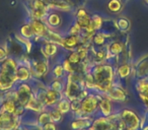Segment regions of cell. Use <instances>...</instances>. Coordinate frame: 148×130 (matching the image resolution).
<instances>
[{
    "mask_svg": "<svg viewBox=\"0 0 148 130\" xmlns=\"http://www.w3.org/2000/svg\"><path fill=\"white\" fill-rule=\"evenodd\" d=\"M114 38V35L111 33H106L103 30L101 31H97L95 35L93 36L92 40H91V44L93 47L95 48H103L107 46L109 41Z\"/></svg>",
    "mask_w": 148,
    "mask_h": 130,
    "instance_id": "obj_22",
    "label": "cell"
},
{
    "mask_svg": "<svg viewBox=\"0 0 148 130\" xmlns=\"http://www.w3.org/2000/svg\"><path fill=\"white\" fill-rule=\"evenodd\" d=\"M107 8L112 14H118L123 10V4L121 0H109L107 3Z\"/></svg>",
    "mask_w": 148,
    "mask_h": 130,
    "instance_id": "obj_29",
    "label": "cell"
},
{
    "mask_svg": "<svg viewBox=\"0 0 148 130\" xmlns=\"http://www.w3.org/2000/svg\"><path fill=\"white\" fill-rule=\"evenodd\" d=\"M90 72L95 77L97 93L106 95L114 85L117 83L116 76V64L113 62H103L92 65Z\"/></svg>",
    "mask_w": 148,
    "mask_h": 130,
    "instance_id": "obj_1",
    "label": "cell"
},
{
    "mask_svg": "<svg viewBox=\"0 0 148 130\" xmlns=\"http://www.w3.org/2000/svg\"><path fill=\"white\" fill-rule=\"evenodd\" d=\"M118 114L120 119L126 124L128 128H130L131 130H141V116L138 115L137 112L134 111L132 108L120 107Z\"/></svg>",
    "mask_w": 148,
    "mask_h": 130,
    "instance_id": "obj_5",
    "label": "cell"
},
{
    "mask_svg": "<svg viewBox=\"0 0 148 130\" xmlns=\"http://www.w3.org/2000/svg\"><path fill=\"white\" fill-rule=\"evenodd\" d=\"M81 44L80 36L73 35H64L59 46L63 52H70L76 50L77 47Z\"/></svg>",
    "mask_w": 148,
    "mask_h": 130,
    "instance_id": "obj_17",
    "label": "cell"
},
{
    "mask_svg": "<svg viewBox=\"0 0 148 130\" xmlns=\"http://www.w3.org/2000/svg\"><path fill=\"white\" fill-rule=\"evenodd\" d=\"M48 87L52 89L63 93V89L65 87V78H51L50 77L48 81Z\"/></svg>",
    "mask_w": 148,
    "mask_h": 130,
    "instance_id": "obj_30",
    "label": "cell"
},
{
    "mask_svg": "<svg viewBox=\"0 0 148 130\" xmlns=\"http://www.w3.org/2000/svg\"><path fill=\"white\" fill-rule=\"evenodd\" d=\"M91 23L95 25V28L97 29V31H101L103 30V27L105 25V21L103 19L99 14H93L91 17Z\"/></svg>",
    "mask_w": 148,
    "mask_h": 130,
    "instance_id": "obj_36",
    "label": "cell"
},
{
    "mask_svg": "<svg viewBox=\"0 0 148 130\" xmlns=\"http://www.w3.org/2000/svg\"><path fill=\"white\" fill-rule=\"evenodd\" d=\"M90 52H91V63H92V65L101 64L108 61V51L106 47L95 48L93 46H91Z\"/></svg>",
    "mask_w": 148,
    "mask_h": 130,
    "instance_id": "obj_23",
    "label": "cell"
},
{
    "mask_svg": "<svg viewBox=\"0 0 148 130\" xmlns=\"http://www.w3.org/2000/svg\"><path fill=\"white\" fill-rule=\"evenodd\" d=\"M2 98H3V93H1V91H0V102H1Z\"/></svg>",
    "mask_w": 148,
    "mask_h": 130,
    "instance_id": "obj_42",
    "label": "cell"
},
{
    "mask_svg": "<svg viewBox=\"0 0 148 130\" xmlns=\"http://www.w3.org/2000/svg\"><path fill=\"white\" fill-rule=\"evenodd\" d=\"M75 21L79 25V27L81 29H85L86 27H88L91 23V17L90 15H86V17H79V19H75Z\"/></svg>",
    "mask_w": 148,
    "mask_h": 130,
    "instance_id": "obj_37",
    "label": "cell"
},
{
    "mask_svg": "<svg viewBox=\"0 0 148 130\" xmlns=\"http://www.w3.org/2000/svg\"><path fill=\"white\" fill-rule=\"evenodd\" d=\"M146 121H147V123H148V112L146 113Z\"/></svg>",
    "mask_w": 148,
    "mask_h": 130,
    "instance_id": "obj_43",
    "label": "cell"
},
{
    "mask_svg": "<svg viewBox=\"0 0 148 130\" xmlns=\"http://www.w3.org/2000/svg\"><path fill=\"white\" fill-rule=\"evenodd\" d=\"M105 96L117 105L126 104L130 100V93L128 89L126 87V85L119 81H117Z\"/></svg>",
    "mask_w": 148,
    "mask_h": 130,
    "instance_id": "obj_8",
    "label": "cell"
},
{
    "mask_svg": "<svg viewBox=\"0 0 148 130\" xmlns=\"http://www.w3.org/2000/svg\"><path fill=\"white\" fill-rule=\"evenodd\" d=\"M82 29L79 27V25L74 21L71 25H69V27L66 30V35H73V36H80Z\"/></svg>",
    "mask_w": 148,
    "mask_h": 130,
    "instance_id": "obj_35",
    "label": "cell"
},
{
    "mask_svg": "<svg viewBox=\"0 0 148 130\" xmlns=\"http://www.w3.org/2000/svg\"><path fill=\"white\" fill-rule=\"evenodd\" d=\"M35 95L43 102L46 109L56 107L58 102L64 97L63 93L55 91V89H50L49 87L45 89H38V91H35Z\"/></svg>",
    "mask_w": 148,
    "mask_h": 130,
    "instance_id": "obj_6",
    "label": "cell"
},
{
    "mask_svg": "<svg viewBox=\"0 0 148 130\" xmlns=\"http://www.w3.org/2000/svg\"><path fill=\"white\" fill-rule=\"evenodd\" d=\"M29 25L33 30V33L35 35V37H39L41 39L44 40V38L47 36V34L49 33V27L47 25V23H45L44 19H29Z\"/></svg>",
    "mask_w": 148,
    "mask_h": 130,
    "instance_id": "obj_20",
    "label": "cell"
},
{
    "mask_svg": "<svg viewBox=\"0 0 148 130\" xmlns=\"http://www.w3.org/2000/svg\"><path fill=\"white\" fill-rule=\"evenodd\" d=\"M145 1H146V2H147V3H148V0H145Z\"/></svg>",
    "mask_w": 148,
    "mask_h": 130,
    "instance_id": "obj_45",
    "label": "cell"
},
{
    "mask_svg": "<svg viewBox=\"0 0 148 130\" xmlns=\"http://www.w3.org/2000/svg\"><path fill=\"white\" fill-rule=\"evenodd\" d=\"M39 46V51L41 53V56L47 60H50L51 62H54L61 57V48L59 45L55 43H51L48 41H43Z\"/></svg>",
    "mask_w": 148,
    "mask_h": 130,
    "instance_id": "obj_9",
    "label": "cell"
},
{
    "mask_svg": "<svg viewBox=\"0 0 148 130\" xmlns=\"http://www.w3.org/2000/svg\"><path fill=\"white\" fill-rule=\"evenodd\" d=\"M148 76V53L141 56L133 63V70H132V77L133 80L139 77Z\"/></svg>",
    "mask_w": 148,
    "mask_h": 130,
    "instance_id": "obj_15",
    "label": "cell"
},
{
    "mask_svg": "<svg viewBox=\"0 0 148 130\" xmlns=\"http://www.w3.org/2000/svg\"><path fill=\"white\" fill-rule=\"evenodd\" d=\"M36 120H37V124L40 126H43L46 123H48V122H51V118H50V115L48 113L47 109L44 110L40 114H38L37 117H36Z\"/></svg>",
    "mask_w": 148,
    "mask_h": 130,
    "instance_id": "obj_34",
    "label": "cell"
},
{
    "mask_svg": "<svg viewBox=\"0 0 148 130\" xmlns=\"http://www.w3.org/2000/svg\"><path fill=\"white\" fill-rule=\"evenodd\" d=\"M56 108H57V110L60 113L63 114L66 117H68L71 114V101H69L67 98L63 97L58 102V104L56 105Z\"/></svg>",
    "mask_w": 148,
    "mask_h": 130,
    "instance_id": "obj_26",
    "label": "cell"
},
{
    "mask_svg": "<svg viewBox=\"0 0 148 130\" xmlns=\"http://www.w3.org/2000/svg\"><path fill=\"white\" fill-rule=\"evenodd\" d=\"M84 85L73 80L70 77H65V87L63 89V96L69 101H74L78 99L81 91L84 89Z\"/></svg>",
    "mask_w": 148,
    "mask_h": 130,
    "instance_id": "obj_11",
    "label": "cell"
},
{
    "mask_svg": "<svg viewBox=\"0 0 148 130\" xmlns=\"http://www.w3.org/2000/svg\"><path fill=\"white\" fill-rule=\"evenodd\" d=\"M120 107H118L117 104H115L113 101L107 98L105 95L101 96L99 104V116H103V117H110L113 114L117 113L119 111Z\"/></svg>",
    "mask_w": 148,
    "mask_h": 130,
    "instance_id": "obj_16",
    "label": "cell"
},
{
    "mask_svg": "<svg viewBox=\"0 0 148 130\" xmlns=\"http://www.w3.org/2000/svg\"><path fill=\"white\" fill-rule=\"evenodd\" d=\"M27 4L31 19H45L50 11L49 6L44 0H29Z\"/></svg>",
    "mask_w": 148,
    "mask_h": 130,
    "instance_id": "obj_10",
    "label": "cell"
},
{
    "mask_svg": "<svg viewBox=\"0 0 148 130\" xmlns=\"http://www.w3.org/2000/svg\"><path fill=\"white\" fill-rule=\"evenodd\" d=\"M142 106L144 107V109H145V111L146 112H148V98L145 100V101L142 103Z\"/></svg>",
    "mask_w": 148,
    "mask_h": 130,
    "instance_id": "obj_40",
    "label": "cell"
},
{
    "mask_svg": "<svg viewBox=\"0 0 148 130\" xmlns=\"http://www.w3.org/2000/svg\"><path fill=\"white\" fill-rule=\"evenodd\" d=\"M84 87H85V89H88L90 93H97L95 77H93L92 73H91L90 71H88V72L84 74Z\"/></svg>",
    "mask_w": 148,
    "mask_h": 130,
    "instance_id": "obj_31",
    "label": "cell"
},
{
    "mask_svg": "<svg viewBox=\"0 0 148 130\" xmlns=\"http://www.w3.org/2000/svg\"><path fill=\"white\" fill-rule=\"evenodd\" d=\"M47 111H48V113H49V115H50L51 121L54 122V123H56V124H58V125H59V124H61L62 122L65 121L66 116H64L63 114L60 113L56 107L47 109Z\"/></svg>",
    "mask_w": 148,
    "mask_h": 130,
    "instance_id": "obj_28",
    "label": "cell"
},
{
    "mask_svg": "<svg viewBox=\"0 0 148 130\" xmlns=\"http://www.w3.org/2000/svg\"><path fill=\"white\" fill-rule=\"evenodd\" d=\"M18 66L17 58L8 56L0 63V91L6 93L14 89L17 83L16 68Z\"/></svg>",
    "mask_w": 148,
    "mask_h": 130,
    "instance_id": "obj_2",
    "label": "cell"
},
{
    "mask_svg": "<svg viewBox=\"0 0 148 130\" xmlns=\"http://www.w3.org/2000/svg\"><path fill=\"white\" fill-rule=\"evenodd\" d=\"M92 121V117H70L69 127L71 130H84L90 127Z\"/></svg>",
    "mask_w": 148,
    "mask_h": 130,
    "instance_id": "obj_19",
    "label": "cell"
},
{
    "mask_svg": "<svg viewBox=\"0 0 148 130\" xmlns=\"http://www.w3.org/2000/svg\"><path fill=\"white\" fill-rule=\"evenodd\" d=\"M67 73L62 65L59 59L54 62H51V71H50V77L51 78H65Z\"/></svg>",
    "mask_w": 148,
    "mask_h": 130,
    "instance_id": "obj_25",
    "label": "cell"
},
{
    "mask_svg": "<svg viewBox=\"0 0 148 130\" xmlns=\"http://www.w3.org/2000/svg\"><path fill=\"white\" fill-rule=\"evenodd\" d=\"M101 94L99 93H89L88 96L81 100L80 110L81 116L85 117H92L95 118L99 113V100L101 98Z\"/></svg>",
    "mask_w": 148,
    "mask_h": 130,
    "instance_id": "obj_4",
    "label": "cell"
},
{
    "mask_svg": "<svg viewBox=\"0 0 148 130\" xmlns=\"http://www.w3.org/2000/svg\"><path fill=\"white\" fill-rule=\"evenodd\" d=\"M13 89H14L17 104L23 108L27 107L29 100L35 95L33 83H17Z\"/></svg>",
    "mask_w": 148,
    "mask_h": 130,
    "instance_id": "obj_7",
    "label": "cell"
},
{
    "mask_svg": "<svg viewBox=\"0 0 148 130\" xmlns=\"http://www.w3.org/2000/svg\"><path fill=\"white\" fill-rule=\"evenodd\" d=\"M43 130H58V124L54 123V122H48L45 125L42 126Z\"/></svg>",
    "mask_w": 148,
    "mask_h": 130,
    "instance_id": "obj_39",
    "label": "cell"
},
{
    "mask_svg": "<svg viewBox=\"0 0 148 130\" xmlns=\"http://www.w3.org/2000/svg\"><path fill=\"white\" fill-rule=\"evenodd\" d=\"M29 68H31L32 74L34 79H40L44 80L48 83L50 79V71H51V61L40 57H31L29 62Z\"/></svg>",
    "mask_w": 148,
    "mask_h": 130,
    "instance_id": "obj_3",
    "label": "cell"
},
{
    "mask_svg": "<svg viewBox=\"0 0 148 130\" xmlns=\"http://www.w3.org/2000/svg\"><path fill=\"white\" fill-rule=\"evenodd\" d=\"M132 70H133V63L129 61H121L116 65V76L117 81L123 83L125 85V81L129 79H133L132 77Z\"/></svg>",
    "mask_w": 148,
    "mask_h": 130,
    "instance_id": "obj_12",
    "label": "cell"
},
{
    "mask_svg": "<svg viewBox=\"0 0 148 130\" xmlns=\"http://www.w3.org/2000/svg\"><path fill=\"white\" fill-rule=\"evenodd\" d=\"M25 110H27V112H29V113L38 115V114H40L41 112H43L44 110H46V108H45V106H44L43 102H42L37 96L34 95L33 98H32L29 103H27V107H25Z\"/></svg>",
    "mask_w": 148,
    "mask_h": 130,
    "instance_id": "obj_24",
    "label": "cell"
},
{
    "mask_svg": "<svg viewBox=\"0 0 148 130\" xmlns=\"http://www.w3.org/2000/svg\"><path fill=\"white\" fill-rule=\"evenodd\" d=\"M64 56L66 57V59L72 64L74 66H76V65H79L80 63H82V60H81L80 56H79L78 52L76 50H74V51H70V52H65Z\"/></svg>",
    "mask_w": 148,
    "mask_h": 130,
    "instance_id": "obj_33",
    "label": "cell"
},
{
    "mask_svg": "<svg viewBox=\"0 0 148 130\" xmlns=\"http://www.w3.org/2000/svg\"><path fill=\"white\" fill-rule=\"evenodd\" d=\"M134 89L141 103H143L148 98V76L135 78L133 81Z\"/></svg>",
    "mask_w": 148,
    "mask_h": 130,
    "instance_id": "obj_18",
    "label": "cell"
},
{
    "mask_svg": "<svg viewBox=\"0 0 148 130\" xmlns=\"http://www.w3.org/2000/svg\"><path fill=\"white\" fill-rule=\"evenodd\" d=\"M115 25L118 31H120L121 33H129V31L131 30V21L128 17H120L115 21Z\"/></svg>",
    "mask_w": 148,
    "mask_h": 130,
    "instance_id": "obj_27",
    "label": "cell"
},
{
    "mask_svg": "<svg viewBox=\"0 0 148 130\" xmlns=\"http://www.w3.org/2000/svg\"><path fill=\"white\" fill-rule=\"evenodd\" d=\"M18 34L21 36V37L25 38V39L31 40V41H33L34 37H35V35H34V33H33V30H32V27H31V25H29V21L25 23V25H23L21 28H19Z\"/></svg>",
    "mask_w": 148,
    "mask_h": 130,
    "instance_id": "obj_32",
    "label": "cell"
},
{
    "mask_svg": "<svg viewBox=\"0 0 148 130\" xmlns=\"http://www.w3.org/2000/svg\"><path fill=\"white\" fill-rule=\"evenodd\" d=\"M9 56V50H8V43L5 42L4 44L0 45V63L4 61Z\"/></svg>",
    "mask_w": 148,
    "mask_h": 130,
    "instance_id": "obj_38",
    "label": "cell"
},
{
    "mask_svg": "<svg viewBox=\"0 0 148 130\" xmlns=\"http://www.w3.org/2000/svg\"><path fill=\"white\" fill-rule=\"evenodd\" d=\"M16 78L17 83H32L34 80L29 64L18 62V66L16 68Z\"/></svg>",
    "mask_w": 148,
    "mask_h": 130,
    "instance_id": "obj_21",
    "label": "cell"
},
{
    "mask_svg": "<svg viewBox=\"0 0 148 130\" xmlns=\"http://www.w3.org/2000/svg\"><path fill=\"white\" fill-rule=\"evenodd\" d=\"M14 130H29V127H27V126L23 125V124H21V126H18L17 128H15Z\"/></svg>",
    "mask_w": 148,
    "mask_h": 130,
    "instance_id": "obj_41",
    "label": "cell"
},
{
    "mask_svg": "<svg viewBox=\"0 0 148 130\" xmlns=\"http://www.w3.org/2000/svg\"><path fill=\"white\" fill-rule=\"evenodd\" d=\"M21 124V119L14 114L0 112V130H14Z\"/></svg>",
    "mask_w": 148,
    "mask_h": 130,
    "instance_id": "obj_13",
    "label": "cell"
},
{
    "mask_svg": "<svg viewBox=\"0 0 148 130\" xmlns=\"http://www.w3.org/2000/svg\"><path fill=\"white\" fill-rule=\"evenodd\" d=\"M50 30L61 32L65 35V30L63 28V17L60 11L56 10H50L48 12L46 19H44Z\"/></svg>",
    "mask_w": 148,
    "mask_h": 130,
    "instance_id": "obj_14",
    "label": "cell"
},
{
    "mask_svg": "<svg viewBox=\"0 0 148 130\" xmlns=\"http://www.w3.org/2000/svg\"><path fill=\"white\" fill-rule=\"evenodd\" d=\"M84 130H91L90 128H87V129H84Z\"/></svg>",
    "mask_w": 148,
    "mask_h": 130,
    "instance_id": "obj_44",
    "label": "cell"
}]
</instances>
